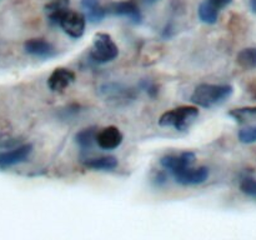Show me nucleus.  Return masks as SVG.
Here are the masks:
<instances>
[{
    "mask_svg": "<svg viewBox=\"0 0 256 240\" xmlns=\"http://www.w3.org/2000/svg\"><path fill=\"white\" fill-rule=\"evenodd\" d=\"M0 2H2V0H0Z\"/></svg>",
    "mask_w": 256,
    "mask_h": 240,
    "instance_id": "nucleus-27",
    "label": "nucleus"
},
{
    "mask_svg": "<svg viewBox=\"0 0 256 240\" xmlns=\"http://www.w3.org/2000/svg\"><path fill=\"white\" fill-rule=\"evenodd\" d=\"M250 92H252V96H254L255 99H256V84H255V85H252V90H250Z\"/></svg>",
    "mask_w": 256,
    "mask_h": 240,
    "instance_id": "nucleus-25",
    "label": "nucleus"
},
{
    "mask_svg": "<svg viewBox=\"0 0 256 240\" xmlns=\"http://www.w3.org/2000/svg\"><path fill=\"white\" fill-rule=\"evenodd\" d=\"M239 136V140L244 144H252V142H256V125L254 126H248L242 128V130L238 134Z\"/></svg>",
    "mask_w": 256,
    "mask_h": 240,
    "instance_id": "nucleus-20",
    "label": "nucleus"
},
{
    "mask_svg": "<svg viewBox=\"0 0 256 240\" xmlns=\"http://www.w3.org/2000/svg\"><path fill=\"white\" fill-rule=\"evenodd\" d=\"M85 165L94 170H112L118 166V159L112 155L92 158V159H88Z\"/></svg>",
    "mask_w": 256,
    "mask_h": 240,
    "instance_id": "nucleus-17",
    "label": "nucleus"
},
{
    "mask_svg": "<svg viewBox=\"0 0 256 240\" xmlns=\"http://www.w3.org/2000/svg\"><path fill=\"white\" fill-rule=\"evenodd\" d=\"M212 4H214L218 9H222V8H226L228 5H230L232 2V0H209Z\"/></svg>",
    "mask_w": 256,
    "mask_h": 240,
    "instance_id": "nucleus-23",
    "label": "nucleus"
},
{
    "mask_svg": "<svg viewBox=\"0 0 256 240\" xmlns=\"http://www.w3.org/2000/svg\"><path fill=\"white\" fill-rule=\"evenodd\" d=\"M32 144H24L15 148V149L9 150V152H0V169H5V168L12 166V165L25 162L29 158V155L32 154Z\"/></svg>",
    "mask_w": 256,
    "mask_h": 240,
    "instance_id": "nucleus-8",
    "label": "nucleus"
},
{
    "mask_svg": "<svg viewBox=\"0 0 256 240\" xmlns=\"http://www.w3.org/2000/svg\"><path fill=\"white\" fill-rule=\"evenodd\" d=\"M70 0H52V2L45 5L44 10L46 14L49 22L52 25L59 24V20L62 15L69 9Z\"/></svg>",
    "mask_w": 256,
    "mask_h": 240,
    "instance_id": "nucleus-14",
    "label": "nucleus"
},
{
    "mask_svg": "<svg viewBox=\"0 0 256 240\" xmlns=\"http://www.w3.org/2000/svg\"><path fill=\"white\" fill-rule=\"evenodd\" d=\"M80 5L84 10L85 19L92 24L100 22L106 15V9L100 4L99 0H82Z\"/></svg>",
    "mask_w": 256,
    "mask_h": 240,
    "instance_id": "nucleus-13",
    "label": "nucleus"
},
{
    "mask_svg": "<svg viewBox=\"0 0 256 240\" xmlns=\"http://www.w3.org/2000/svg\"><path fill=\"white\" fill-rule=\"evenodd\" d=\"M24 50L29 55L40 59H49L56 55V49L52 42L44 39H29L25 42Z\"/></svg>",
    "mask_w": 256,
    "mask_h": 240,
    "instance_id": "nucleus-10",
    "label": "nucleus"
},
{
    "mask_svg": "<svg viewBox=\"0 0 256 240\" xmlns=\"http://www.w3.org/2000/svg\"><path fill=\"white\" fill-rule=\"evenodd\" d=\"M234 88L228 84H200L195 88L192 102L202 108H212L222 104L232 95Z\"/></svg>",
    "mask_w": 256,
    "mask_h": 240,
    "instance_id": "nucleus-1",
    "label": "nucleus"
},
{
    "mask_svg": "<svg viewBox=\"0 0 256 240\" xmlns=\"http://www.w3.org/2000/svg\"><path fill=\"white\" fill-rule=\"evenodd\" d=\"M96 134L98 130L95 129V128H86V129L80 130V132L75 135V142L79 145L80 149H92V145L96 142Z\"/></svg>",
    "mask_w": 256,
    "mask_h": 240,
    "instance_id": "nucleus-16",
    "label": "nucleus"
},
{
    "mask_svg": "<svg viewBox=\"0 0 256 240\" xmlns=\"http://www.w3.org/2000/svg\"><path fill=\"white\" fill-rule=\"evenodd\" d=\"M99 92L108 100H114V102H120V100H132L135 98L134 90L120 82H108L100 86Z\"/></svg>",
    "mask_w": 256,
    "mask_h": 240,
    "instance_id": "nucleus-7",
    "label": "nucleus"
},
{
    "mask_svg": "<svg viewBox=\"0 0 256 240\" xmlns=\"http://www.w3.org/2000/svg\"><path fill=\"white\" fill-rule=\"evenodd\" d=\"M249 6H250V10H252L254 14H256V0H250Z\"/></svg>",
    "mask_w": 256,
    "mask_h": 240,
    "instance_id": "nucleus-24",
    "label": "nucleus"
},
{
    "mask_svg": "<svg viewBox=\"0 0 256 240\" xmlns=\"http://www.w3.org/2000/svg\"><path fill=\"white\" fill-rule=\"evenodd\" d=\"M175 182L182 185H198L206 182L209 178V169L206 166H199L196 169L186 168L174 174Z\"/></svg>",
    "mask_w": 256,
    "mask_h": 240,
    "instance_id": "nucleus-9",
    "label": "nucleus"
},
{
    "mask_svg": "<svg viewBox=\"0 0 256 240\" xmlns=\"http://www.w3.org/2000/svg\"><path fill=\"white\" fill-rule=\"evenodd\" d=\"M236 62L242 69H255L256 68V48H246L239 52Z\"/></svg>",
    "mask_w": 256,
    "mask_h": 240,
    "instance_id": "nucleus-18",
    "label": "nucleus"
},
{
    "mask_svg": "<svg viewBox=\"0 0 256 240\" xmlns=\"http://www.w3.org/2000/svg\"><path fill=\"white\" fill-rule=\"evenodd\" d=\"M199 116V110L195 106H179L164 112L159 119L160 126H172L179 132L189 129Z\"/></svg>",
    "mask_w": 256,
    "mask_h": 240,
    "instance_id": "nucleus-2",
    "label": "nucleus"
},
{
    "mask_svg": "<svg viewBox=\"0 0 256 240\" xmlns=\"http://www.w3.org/2000/svg\"><path fill=\"white\" fill-rule=\"evenodd\" d=\"M139 86L140 89L144 90L150 98H155L158 94H159V88H158V85L155 84V82H149V80H142Z\"/></svg>",
    "mask_w": 256,
    "mask_h": 240,
    "instance_id": "nucleus-22",
    "label": "nucleus"
},
{
    "mask_svg": "<svg viewBox=\"0 0 256 240\" xmlns=\"http://www.w3.org/2000/svg\"><path fill=\"white\" fill-rule=\"evenodd\" d=\"M85 24H86V19H85V16L82 12L68 9L62 15L58 25L64 30L65 34L74 38V39H79V38L84 35Z\"/></svg>",
    "mask_w": 256,
    "mask_h": 240,
    "instance_id": "nucleus-4",
    "label": "nucleus"
},
{
    "mask_svg": "<svg viewBox=\"0 0 256 240\" xmlns=\"http://www.w3.org/2000/svg\"><path fill=\"white\" fill-rule=\"evenodd\" d=\"M75 80V74L66 68H56L48 79V86L52 92H62L66 89Z\"/></svg>",
    "mask_w": 256,
    "mask_h": 240,
    "instance_id": "nucleus-12",
    "label": "nucleus"
},
{
    "mask_svg": "<svg viewBox=\"0 0 256 240\" xmlns=\"http://www.w3.org/2000/svg\"><path fill=\"white\" fill-rule=\"evenodd\" d=\"M195 154L192 152H180L179 155H165L160 159V164L164 169L169 170L172 175L186 168H192L195 162Z\"/></svg>",
    "mask_w": 256,
    "mask_h": 240,
    "instance_id": "nucleus-5",
    "label": "nucleus"
},
{
    "mask_svg": "<svg viewBox=\"0 0 256 240\" xmlns=\"http://www.w3.org/2000/svg\"><path fill=\"white\" fill-rule=\"evenodd\" d=\"M119 55V49L112 38L105 32H98L92 38V45L90 49V58L95 62L104 64L112 62Z\"/></svg>",
    "mask_w": 256,
    "mask_h": 240,
    "instance_id": "nucleus-3",
    "label": "nucleus"
},
{
    "mask_svg": "<svg viewBox=\"0 0 256 240\" xmlns=\"http://www.w3.org/2000/svg\"><path fill=\"white\" fill-rule=\"evenodd\" d=\"M122 142V134L116 126H106L96 134V144L104 150H114Z\"/></svg>",
    "mask_w": 256,
    "mask_h": 240,
    "instance_id": "nucleus-11",
    "label": "nucleus"
},
{
    "mask_svg": "<svg viewBox=\"0 0 256 240\" xmlns=\"http://www.w3.org/2000/svg\"><path fill=\"white\" fill-rule=\"evenodd\" d=\"M240 190H242L245 195H248V196L256 199V179H252V178H245V179L240 182Z\"/></svg>",
    "mask_w": 256,
    "mask_h": 240,
    "instance_id": "nucleus-21",
    "label": "nucleus"
},
{
    "mask_svg": "<svg viewBox=\"0 0 256 240\" xmlns=\"http://www.w3.org/2000/svg\"><path fill=\"white\" fill-rule=\"evenodd\" d=\"M229 116L236 120L238 122H249L256 120V106L236 108L229 112Z\"/></svg>",
    "mask_w": 256,
    "mask_h": 240,
    "instance_id": "nucleus-19",
    "label": "nucleus"
},
{
    "mask_svg": "<svg viewBox=\"0 0 256 240\" xmlns=\"http://www.w3.org/2000/svg\"><path fill=\"white\" fill-rule=\"evenodd\" d=\"M198 14H199V19L205 24H215L219 18V9L209 0H204L202 2H200Z\"/></svg>",
    "mask_w": 256,
    "mask_h": 240,
    "instance_id": "nucleus-15",
    "label": "nucleus"
},
{
    "mask_svg": "<svg viewBox=\"0 0 256 240\" xmlns=\"http://www.w3.org/2000/svg\"><path fill=\"white\" fill-rule=\"evenodd\" d=\"M144 2H146L148 5H152V4H155V2H159V0H144Z\"/></svg>",
    "mask_w": 256,
    "mask_h": 240,
    "instance_id": "nucleus-26",
    "label": "nucleus"
},
{
    "mask_svg": "<svg viewBox=\"0 0 256 240\" xmlns=\"http://www.w3.org/2000/svg\"><path fill=\"white\" fill-rule=\"evenodd\" d=\"M106 12L116 15V16L126 18V19H129L134 24H140L142 20V12L139 10L138 5L132 2H112L106 9Z\"/></svg>",
    "mask_w": 256,
    "mask_h": 240,
    "instance_id": "nucleus-6",
    "label": "nucleus"
}]
</instances>
